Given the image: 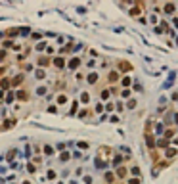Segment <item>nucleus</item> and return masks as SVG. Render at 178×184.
<instances>
[{"label":"nucleus","mask_w":178,"mask_h":184,"mask_svg":"<svg viewBox=\"0 0 178 184\" xmlns=\"http://www.w3.org/2000/svg\"><path fill=\"white\" fill-rule=\"evenodd\" d=\"M65 102H67L65 94H59V98H57V104H65Z\"/></svg>","instance_id":"obj_6"},{"label":"nucleus","mask_w":178,"mask_h":184,"mask_svg":"<svg viewBox=\"0 0 178 184\" xmlns=\"http://www.w3.org/2000/svg\"><path fill=\"white\" fill-rule=\"evenodd\" d=\"M38 64L42 65V67H48L46 64H50V60H46V58H38Z\"/></svg>","instance_id":"obj_3"},{"label":"nucleus","mask_w":178,"mask_h":184,"mask_svg":"<svg viewBox=\"0 0 178 184\" xmlns=\"http://www.w3.org/2000/svg\"><path fill=\"white\" fill-rule=\"evenodd\" d=\"M98 79H100V75H98V73H88V77H86L88 84H96V83H98Z\"/></svg>","instance_id":"obj_1"},{"label":"nucleus","mask_w":178,"mask_h":184,"mask_svg":"<svg viewBox=\"0 0 178 184\" xmlns=\"http://www.w3.org/2000/svg\"><path fill=\"white\" fill-rule=\"evenodd\" d=\"M54 64H56V67H59V69H61V67L65 65V60H61V58H56V60H54Z\"/></svg>","instance_id":"obj_2"},{"label":"nucleus","mask_w":178,"mask_h":184,"mask_svg":"<svg viewBox=\"0 0 178 184\" xmlns=\"http://www.w3.org/2000/svg\"><path fill=\"white\" fill-rule=\"evenodd\" d=\"M128 184H142V178L138 177V178H130V180H128Z\"/></svg>","instance_id":"obj_5"},{"label":"nucleus","mask_w":178,"mask_h":184,"mask_svg":"<svg viewBox=\"0 0 178 184\" xmlns=\"http://www.w3.org/2000/svg\"><path fill=\"white\" fill-rule=\"evenodd\" d=\"M27 96H29V94H27V92H23V90H21V92H17V98H19V100H27Z\"/></svg>","instance_id":"obj_4"}]
</instances>
